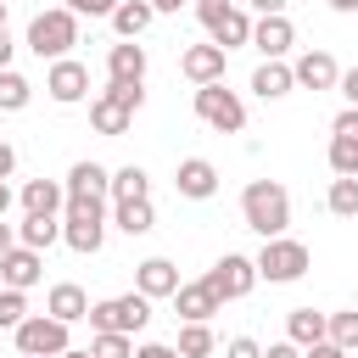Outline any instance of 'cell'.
Instances as JSON below:
<instances>
[{
	"instance_id": "22",
	"label": "cell",
	"mask_w": 358,
	"mask_h": 358,
	"mask_svg": "<svg viewBox=\"0 0 358 358\" xmlns=\"http://www.w3.org/2000/svg\"><path fill=\"white\" fill-rule=\"evenodd\" d=\"M151 0H117L112 6V28H117V39H140L145 28H151Z\"/></svg>"
},
{
	"instance_id": "7",
	"label": "cell",
	"mask_w": 358,
	"mask_h": 358,
	"mask_svg": "<svg viewBox=\"0 0 358 358\" xmlns=\"http://www.w3.org/2000/svg\"><path fill=\"white\" fill-rule=\"evenodd\" d=\"M257 263V280H268V285H291V280H302L308 274V246L302 241H285V235H274V241H263V252L252 257Z\"/></svg>"
},
{
	"instance_id": "51",
	"label": "cell",
	"mask_w": 358,
	"mask_h": 358,
	"mask_svg": "<svg viewBox=\"0 0 358 358\" xmlns=\"http://www.w3.org/2000/svg\"><path fill=\"white\" fill-rule=\"evenodd\" d=\"M62 358H95V352H90V347H67Z\"/></svg>"
},
{
	"instance_id": "24",
	"label": "cell",
	"mask_w": 358,
	"mask_h": 358,
	"mask_svg": "<svg viewBox=\"0 0 358 358\" xmlns=\"http://www.w3.org/2000/svg\"><path fill=\"white\" fill-rule=\"evenodd\" d=\"M252 90H257L263 101H280V95H291V90H296V78H291V67H285V62H263V67L252 73Z\"/></svg>"
},
{
	"instance_id": "17",
	"label": "cell",
	"mask_w": 358,
	"mask_h": 358,
	"mask_svg": "<svg viewBox=\"0 0 358 358\" xmlns=\"http://www.w3.org/2000/svg\"><path fill=\"white\" fill-rule=\"evenodd\" d=\"M224 56H229V50H218V45H190V50L179 56V73H185L190 84H218V78H224Z\"/></svg>"
},
{
	"instance_id": "2",
	"label": "cell",
	"mask_w": 358,
	"mask_h": 358,
	"mask_svg": "<svg viewBox=\"0 0 358 358\" xmlns=\"http://www.w3.org/2000/svg\"><path fill=\"white\" fill-rule=\"evenodd\" d=\"M62 241L73 252H101V241H106V196H67Z\"/></svg>"
},
{
	"instance_id": "1",
	"label": "cell",
	"mask_w": 358,
	"mask_h": 358,
	"mask_svg": "<svg viewBox=\"0 0 358 358\" xmlns=\"http://www.w3.org/2000/svg\"><path fill=\"white\" fill-rule=\"evenodd\" d=\"M241 218H246V229H257L263 241L285 235V224H291V190H285L280 179H252V185L241 190Z\"/></svg>"
},
{
	"instance_id": "53",
	"label": "cell",
	"mask_w": 358,
	"mask_h": 358,
	"mask_svg": "<svg viewBox=\"0 0 358 358\" xmlns=\"http://www.w3.org/2000/svg\"><path fill=\"white\" fill-rule=\"evenodd\" d=\"M352 224H358V218H352Z\"/></svg>"
},
{
	"instance_id": "19",
	"label": "cell",
	"mask_w": 358,
	"mask_h": 358,
	"mask_svg": "<svg viewBox=\"0 0 358 358\" xmlns=\"http://www.w3.org/2000/svg\"><path fill=\"white\" fill-rule=\"evenodd\" d=\"M129 123H134V112H129L117 95L101 90V95L90 101V129H95V134H112V140H117V134H129Z\"/></svg>"
},
{
	"instance_id": "9",
	"label": "cell",
	"mask_w": 358,
	"mask_h": 358,
	"mask_svg": "<svg viewBox=\"0 0 358 358\" xmlns=\"http://www.w3.org/2000/svg\"><path fill=\"white\" fill-rule=\"evenodd\" d=\"M201 280H207L224 302H235V296H246V291L257 285V263H252V257H241V252H224V257H218Z\"/></svg>"
},
{
	"instance_id": "49",
	"label": "cell",
	"mask_w": 358,
	"mask_h": 358,
	"mask_svg": "<svg viewBox=\"0 0 358 358\" xmlns=\"http://www.w3.org/2000/svg\"><path fill=\"white\" fill-rule=\"evenodd\" d=\"M324 6H336V11H358V0H324Z\"/></svg>"
},
{
	"instance_id": "23",
	"label": "cell",
	"mask_w": 358,
	"mask_h": 358,
	"mask_svg": "<svg viewBox=\"0 0 358 358\" xmlns=\"http://www.w3.org/2000/svg\"><path fill=\"white\" fill-rule=\"evenodd\" d=\"M106 185H112V173L101 168V162H73L67 168V196H106Z\"/></svg>"
},
{
	"instance_id": "48",
	"label": "cell",
	"mask_w": 358,
	"mask_h": 358,
	"mask_svg": "<svg viewBox=\"0 0 358 358\" xmlns=\"http://www.w3.org/2000/svg\"><path fill=\"white\" fill-rule=\"evenodd\" d=\"M6 207H11V185L0 179V218H6Z\"/></svg>"
},
{
	"instance_id": "52",
	"label": "cell",
	"mask_w": 358,
	"mask_h": 358,
	"mask_svg": "<svg viewBox=\"0 0 358 358\" xmlns=\"http://www.w3.org/2000/svg\"><path fill=\"white\" fill-rule=\"evenodd\" d=\"M0 22H6V0H0Z\"/></svg>"
},
{
	"instance_id": "21",
	"label": "cell",
	"mask_w": 358,
	"mask_h": 358,
	"mask_svg": "<svg viewBox=\"0 0 358 358\" xmlns=\"http://www.w3.org/2000/svg\"><path fill=\"white\" fill-rule=\"evenodd\" d=\"M112 224H117L123 235H151V229H157V207H151V196L117 201V207H112Z\"/></svg>"
},
{
	"instance_id": "10",
	"label": "cell",
	"mask_w": 358,
	"mask_h": 358,
	"mask_svg": "<svg viewBox=\"0 0 358 358\" xmlns=\"http://www.w3.org/2000/svg\"><path fill=\"white\" fill-rule=\"evenodd\" d=\"M45 90H50V101H56V106H73V101H84V95H90V67H84V62H73V56H62V62H50Z\"/></svg>"
},
{
	"instance_id": "44",
	"label": "cell",
	"mask_w": 358,
	"mask_h": 358,
	"mask_svg": "<svg viewBox=\"0 0 358 358\" xmlns=\"http://www.w3.org/2000/svg\"><path fill=\"white\" fill-rule=\"evenodd\" d=\"M11 168H17V151L0 140V179H11Z\"/></svg>"
},
{
	"instance_id": "35",
	"label": "cell",
	"mask_w": 358,
	"mask_h": 358,
	"mask_svg": "<svg viewBox=\"0 0 358 358\" xmlns=\"http://www.w3.org/2000/svg\"><path fill=\"white\" fill-rule=\"evenodd\" d=\"M22 319H28V296L11 291V285H0V330H17Z\"/></svg>"
},
{
	"instance_id": "4",
	"label": "cell",
	"mask_w": 358,
	"mask_h": 358,
	"mask_svg": "<svg viewBox=\"0 0 358 358\" xmlns=\"http://www.w3.org/2000/svg\"><path fill=\"white\" fill-rule=\"evenodd\" d=\"M90 330H117V336H140L151 324V296L140 291H123V296H106V302H90Z\"/></svg>"
},
{
	"instance_id": "8",
	"label": "cell",
	"mask_w": 358,
	"mask_h": 358,
	"mask_svg": "<svg viewBox=\"0 0 358 358\" xmlns=\"http://www.w3.org/2000/svg\"><path fill=\"white\" fill-rule=\"evenodd\" d=\"M196 17H201V28L213 34L218 50L252 45V17H246L241 6H229V0H196Z\"/></svg>"
},
{
	"instance_id": "20",
	"label": "cell",
	"mask_w": 358,
	"mask_h": 358,
	"mask_svg": "<svg viewBox=\"0 0 358 358\" xmlns=\"http://www.w3.org/2000/svg\"><path fill=\"white\" fill-rule=\"evenodd\" d=\"M45 313H56L62 324H78V319L90 313V296H84V285H73V280L50 285V296H45Z\"/></svg>"
},
{
	"instance_id": "47",
	"label": "cell",
	"mask_w": 358,
	"mask_h": 358,
	"mask_svg": "<svg viewBox=\"0 0 358 358\" xmlns=\"http://www.w3.org/2000/svg\"><path fill=\"white\" fill-rule=\"evenodd\" d=\"M185 0H151V11H179Z\"/></svg>"
},
{
	"instance_id": "3",
	"label": "cell",
	"mask_w": 358,
	"mask_h": 358,
	"mask_svg": "<svg viewBox=\"0 0 358 358\" xmlns=\"http://www.w3.org/2000/svg\"><path fill=\"white\" fill-rule=\"evenodd\" d=\"M73 45H78V17H73L67 6H56V11H39V17L28 22V50H34L39 62H62Z\"/></svg>"
},
{
	"instance_id": "45",
	"label": "cell",
	"mask_w": 358,
	"mask_h": 358,
	"mask_svg": "<svg viewBox=\"0 0 358 358\" xmlns=\"http://www.w3.org/2000/svg\"><path fill=\"white\" fill-rule=\"evenodd\" d=\"M11 50H17V45H11V34H6V22H0V67H11Z\"/></svg>"
},
{
	"instance_id": "32",
	"label": "cell",
	"mask_w": 358,
	"mask_h": 358,
	"mask_svg": "<svg viewBox=\"0 0 358 358\" xmlns=\"http://www.w3.org/2000/svg\"><path fill=\"white\" fill-rule=\"evenodd\" d=\"M324 341H336V347H358V308H347V313H324Z\"/></svg>"
},
{
	"instance_id": "18",
	"label": "cell",
	"mask_w": 358,
	"mask_h": 358,
	"mask_svg": "<svg viewBox=\"0 0 358 358\" xmlns=\"http://www.w3.org/2000/svg\"><path fill=\"white\" fill-rule=\"evenodd\" d=\"M134 291L151 296V302H157V296H173V291H179V268H173L168 257H145V263L134 268Z\"/></svg>"
},
{
	"instance_id": "36",
	"label": "cell",
	"mask_w": 358,
	"mask_h": 358,
	"mask_svg": "<svg viewBox=\"0 0 358 358\" xmlns=\"http://www.w3.org/2000/svg\"><path fill=\"white\" fill-rule=\"evenodd\" d=\"M106 95H117L129 112H140V106H145V90H140V84H106Z\"/></svg>"
},
{
	"instance_id": "12",
	"label": "cell",
	"mask_w": 358,
	"mask_h": 358,
	"mask_svg": "<svg viewBox=\"0 0 358 358\" xmlns=\"http://www.w3.org/2000/svg\"><path fill=\"white\" fill-rule=\"evenodd\" d=\"M173 308H179V319H185V324H207V319L224 308V296H218L207 280H190V285H179V291H173Z\"/></svg>"
},
{
	"instance_id": "50",
	"label": "cell",
	"mask_w": 358,
	"mask_h": 358,
	"mask_svg": "<svg viewBox=\"0 0 358 358\" xmlns=\"http://www.w3.org/2000/svg\"><path fill=\"white\" fill-rule=\"evenodd\" d=\"M6 246H11V224L0 218V252H6Z\"/></svg>"
},
{
	"instance_id": "11",
	"label": "cell",
	"mask_w": 358,
	"mask_h": 358,
	"mask_svg": "<svg viewBox=\"0 0 358 358\" xmlns=\"http://www.w3.org/2000/svg\"><path fill=\"white\" fill-rule=\"evenodd\" d=\"M39 274H45V252H34V246H6L0 252V285L28 291V285H39Z\"/></svg>"
},
{
	"instance_id": "13",
	"label": "cell",
	"mask_w": 358,
	"mask_h": 358,
	"mask_svg": "<svg viewBox=\"0 0 358 358\" xmlns=\"http://www.w3.org/2000/svg\"><path fill=\"white\" fill-rule=\"evenodd\" d=\"M252 45L263 50V62H280L291 45H296V28H291V17L280 11V17H257L252 22Z\"/></svg>"
},
{
	"instance_id": "31",
	"label": "cell",
	"mask_w": 358,
	"mask_h": 358,
	"mask_svg": "<svg viewBox=\"0 0 358 358\" xmlns=\"http://www.w3.org/2000/svg\"><path fill=\"white\" fill-rule=\"evenodd\" d=\"M34 101V84L22 78V73H11V67H0V112H22Z\"/></svg>"
},
{
	"instance_id": "46",
	"label": "cell",
	"mask_w": 358,
	"mask_h": 358,
	"mask_svg": "<svg viewBox=\"0 0 358 358\" xmlns=\"http://www.w3.org/2000/svg\"><path fill=\"white\" fill-rule=\"evenodd\" d=\"M252 6H257L263 17H280V11H285V0H252Z\"/></svg>"
},
{
	"instance_id": "14",
	"label": "cell",
	"mask_w": 358,
	"mask_h": 358,
	"mask_svg": "<svg viewBox=\"0 0 358 358\" xmlns=\"http://www.w3.org/2000/svg\"><path fill=\"white\" fill-rule=\"evenodd\" d=\"M106 84H145V45L117 39L106 50Z\"/></svg>"
},
{
	"instance_id": "26",
	"label": "cell",
	"mask_w": 358,
	"mask_h": 358,
	"mask_svg": "<svg viewBox=\"0 0 358 358\" xmlns=\"http://www.w3.org/2000/svg\"><path fill=\"white\" fill-rule=\"evenodd\" d=\"M62 201H67V190L56 179H28L22 185V213H56Z\"/></svg>"
},
{
	"instance_id": "27",
	"label": "cell",
	"mask_w": 358,
	"mask_h": 358,
	"mask_svg": "<svg viewBox=\"0 0 358 358\" xmlns=\"http://www.w3.org/2000/svg\"><path fill=\"white\" fill-rule=\"evenodd\" d=\"M17 235H22V246L45 252V246H56V241H62V224H56V213H28Z\"/></svg>"
},
{
	"instance_id": "42",
	"label": "cell",
	"mask_w": 358,
	"mask_h": 358,
	"mask_svg": "<svg viewBox=\"0 0 358 358\" xmlns=\"http://www.w3.org/2000/svg\"><path fill=\"white\" fill-rule=\"evenodd\" d=\"M134 358H179V347H168V341H145V347H134Z\"/></svg>"
},
{
	"instance_id": "6",
	"label": "cell",
	"mask_w": 358,
	"mask_h": 358,
	"mask_svg": "<svg viewBox=\"0 0 358 358\" xmlns=\"http://www.w3.org/2000/svg\"><path fill=\"white\" fill-rule=\"evenodd\" d=\"M196 117L207 129H218V134H241L246 129V101L235 90H224V78L218 84H196Z\"/></svg>"
},
{
	"instance_id": "16",
	"label": "cell",
	"mask_w": 358,
	"mask_h": 358,
	"mask_svg": "<svg viewBox=\"0 0 358 358\" xmlns=\"http://www.w3.org/2000/svg\"><path fill=\"white\" fill-rule=\"evenodd\" d=\"M173 190L190 196V201H207V196L218 190V168H213L207 157H185V162L173 168Z\"/></svg>"
},
{
	"instance_id": "5",
	"label": "cell",
	"mask_w": 358,
	"mask_h": 358,
	"mask_svg": "<svg viewBox=\"0 0 358 358\" xmlns=\"http://www.w3.org/2000/svg\"><path fill=\"white\" fill-rule=\"evenodd\" d=\"M67 330H73V324H62L56 313H28L11 336H17V352H22V358H62V352L73 347Z\"/></svg>"
},
{
	"instance_id": "41",
	"label": "cell",
	"mask_w": 358,
	"mask_h": 358,
	"mask_svg": "<svg viewBox=\"0 0 358 358\" xmlns=\"http://www.w3.org/2000/svg\"><path fill=\"white\" fill-rule=\"evenodd\" d=\"M302 358H347V347H336V341H313V347H302Z\"/></svg>"
},
{
	"instance_id": "37",
	"label": "cell",
	"mask_w": 358,
	"mask_h": 358,
	"mask_svg": "<svg viewBox=\"0 0 358 358\" xmlns=\"http://www.w3.org/2000/svg\"><path fill=\"white\" fill-rule=\"evenodd\" d=\"M112 6H117V0H67L73 17H112Z\"/></svg>"
},
{
	"instance_id": "28",
	"label": "cell",
	"mask_w": 358,
	"mask_h": 358,
	"mask_svg": "<svg viewBox=\"0 0 358 358\" xmlns=\"http://www.w3.org/2000/svg\"><path fill=\"white\" fill-rule=\"evenodd\" d=\"M106 196H112V201H134V196H151V179H145V168H140V162L117 168V173H112V185H106Z\"/></svg>"
},
{
	"instance_id": "30",
	"label": "cell",
	"mask_w": 358,
	"mask_h": 358,
	"mask_svg": "<svg viewBox=\"0 0 358 358\" xmlns=\"http://www.w3.org/2000/svg\"><path fill=\"white\" fill-rule=\"evenodd\" d=\"M173 347H179V358H213V352H218V336H213L207 324H185Z\"/></svg>"
},
{
	"instance_id": "38",
	"label": "cell",
	"mask_w": 358,
	"mask_h": 358,
	"mask_svg": "<svg viewBox=\"0 0 358 358\" xmlns=\"http://www.w3.org/2000/svg\"><path fill=\"white\" fill-rule=\"evenodd\" d=\"M224 358H263V347H257L252 336H235V341L224 347Z\"/></svg>"
},
{
	"instance_id": "15",
	"label": "cell",
	"mask_w": 358,
	"mask_h": 358,
	"mask_svg": "<svg viewBox=\"0 0 358 358\" xmlns=\"http://www.w3.org/2000/svg\"><path fill=\"white\" fill-rule=\"evenodd\" d=\"M291 78H296L302 90H336L341 67H336V56H330V50H302V56L291 62Z\"/></svg>"
},
{
	"instance_id": "33",
	"label": "cell",
	"mask_w": 358,
	"mask_h": 358,
	"mask_svg": "<svg viewBox=\"0 0 358 358\" xmlns=\"http://www.w3.org/2000/svg\"><path fill=\"white\" fill-rule=\"evenodd\" d=\"M330 173L358 179V134H330Z\"/></svg>"
},
{
	"instance_id": "25",
	"label": "cell",
	"mask_w": 358,
	"mask_h": 358,
	"mask_svg": "<svg viewBox=\"0 0 358 358\" xmlns=\"http://www.w3.org/2000/svg\"><path fill=\"white\" fill-rule=\"evenodd\" d=\"M285 341H296V347L324 341V313H313V308H291V313H285Z\"/></svg>"
},
{
	"instance_id": "43",
	"label": "cell",
	"mask_w": 358,
	"mask_h": 358,
	"mask_svg": "<svg viewBox=\"0 0 358 358\" xmlns=\"http://www.w3.org/2000/svg\"><path fill=\"white\" fill-rule=\"evenodd\" d=\"M263 358H302V347H296V341H274Z\"/></svg>"
},
{
	"instance_id": "40",
	"label": "cell",
	"mask_w": 358,
	"mask_h": 358,
	"mask_svg": "<svg viewBox=\"0 0 358 358\" xmlns=\"http://www.w3.org/2000/svg\"><path fill=\"white\" fill-rule=\"evenodd\" d=\"M336 90L347 95V106H358V67H347V73L336 78Z\"/></svg>"
},
{
	"instance_id": "39",
	"label": "cell",
	"mask_w": 358,
	"mask_h": 358,
	"mask_svg": "<svg viewBox=\"0 0 358 358\" xmlns=\"http://www.w3.org/2000/svg\"><path fill=\"white\" fill-rule=\"evenodd\" d=\"M330 129H336V134H358V106H341Z\"/></svg>"
},
{
	"instance_id": "29",
	"label": "cell",
	"mask_w": 358,
	"mask_h": 358,
	"mask_svg": "<svg viewBox=\"0 0 358 358\" xmlns=\"http://www.w3.org/2000/svg\"><path fill=\"white\" fill-rule=\"evenodd\" d=\"M324 207H330L336 218H358V179L336 173V179H330V190H324Z\"/></svg>"
},
{
	"instance_id": "34",
	"label": "cell",
	"mask_w": 358,
	"mask_h": 358,
	"mask_svg": "<svg viewBox=\"0 0 358 358\" xmlns=\"http://www.w3.org/2000/svg\"><path fill=\"white\" fill-rule=\"evenodd\" d=\"M90 352H95V358H134V336H117V330H95Z\"/></svg>"
}]
</instances>
